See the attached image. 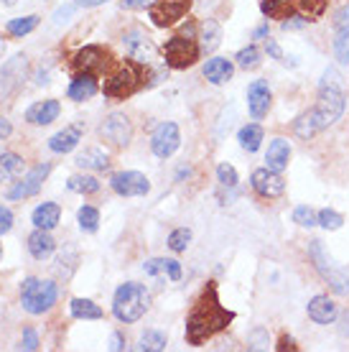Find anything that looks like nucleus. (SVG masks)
Wrapping results in <instances>:
<instances>
[{"label":"nucleus","mask_w":349,"mask_h":352,"mask_svg":"<svg viewBox=\"0 0 349 352\" xmlns=\"http://www.w3.org/2000/svg\"><path fill=\"white\" fill-rule=\"evenodd\" d=\"M344 105H347V95H344V82H341L339 72L326 69L322 77V85H319L316 107L311 110L319 133L326 131L329 125H334L339 120L341 113H344Z\"/></svg>","instance_id":"2"},{"label":"nucleus","mask_w":349,"mask_h":352,"mask_svg":"<svg viewBox=\"0 0 349 352\" xmlns=\"http://www.w3.org/2000/svg\"><path fill=\"white\" fill-rule=\"evenodd\" d=\"M271 87H268V82L262 80H255L250 87H247V107H250V115H253L255 120H260L268 115L271 110Z\"/></svg>","instance_id":"19"},{"label":"nucleus","mask_w":349,"mask_h":352,"mask_svg":"<svg viewBox=\"0 0 349 352\" xmlns=\"http://www.w3.org/2000/svg\"><path fill=\"white\" fill-rule=\"evenodd\" d=\"M179 146H181V133H179L176 123H161L150 135V151L156 153L158 159L174 156Z\"/></svg>","instance_id":"14"},{"label":"nucleus","mask_w":349,"mask_h":352,"mask_svg":"<svg viewBox=\"0 0 349 352\" xmlns=\"http://www.w3.org/2000/svg\"><path fill=\"white\" fill-rule=\"evenodd\" d=\"M150 307V296L146 286H140L135 281H125L120 289L115 291V299H113V314L117 322L122 324H133L138 322Z\"/></svg>","instance_id":"3"},{"label":"nucleus","mask_w":349,"mask_h":352,"mask_svg":"<svg viewBox=\"0 0 349 352\" xmlns=\"http://www.w3.org/2000/svg\"><path fill=\"white\" fill-rule=\"evenodd\" d=\"M3 54H5V41L0 38V56H3Z\"/></svg>","instance_id":"59"},{"label":"nucleus","mask_w":349,"mask_h":352,"mask_svg":"<svg viewBox=\"0 0 349 352\" xmlns=\"http://www.w3.org/2000/svg\"><path fill=\"white\" fill-rule=\"evenodd\" d=\"M143 67H146V64L133 62V59L131 62L120 64V67L105 80V87H102L105 97H110V100H125V97L135 95L143 85H148V82H146V69H143Z\"/></svg>","instance_id":"4"},{"label":"nucleus","mask_w":349,"mask_h":352,"mask_svg":"<svg viewBox=\"0 0 349 352\" xmlns=\"http://www.w3.org/2000/svg\"><path fill=\"white\" fill-rule=\"evenodd\" d=\"M308 317L314 319L316 324H332L337 319V304L329 296H314L308 301Z\"/></svg>","instance_id":"24"},{"label":"nucleus","mask_w":349,"mask_h":352,"mask_svg":"<svg viewBox=\"0 0 349 352\" xmlns=\"http://www.w3.org/2000/svg\"><path fill=\"white\" fill-rule=\"evenodd\" d=\"M183 176H189V168H186V166L179 168V174H176V179H183Z\"/></svg>","instance_id":"57"},{"label":"nucleus","mask_w":349,"mask_h":352,"mask_svg":"<svg viewBox=\"0 0 349 352\" xmlns=\"http://www.w3.org/2000/svg\"><path fill=\"white\" fill-rule=\"evenodd\" d=\"M110 52L107 49H102V46L97 44H89L85 46V49H79L77 54H74V59H71V69L77 72V74H102V72H107V67H110Z\"/></svg>","instance_id":"10"},{"label":"nucleus","mask_w":349,"mask_h":352,"mask_svg":"<svg viewBox=\"0 0 349 352\" xmlns=\"http://www.w3.org/2000/svg\"><path fill=\"white\" fill-rule=\"evenodd\" d=\"M110 350H113V352L125 350V337H122L120 332H115V335H113V340H110Z\"/></svg>","instance_id":"50"},{"label":"nucleus","mask_w":349,"mask_h":352,"mask_svg":"<svg viewBox=\"0 0 349 352\" xmlns=\"http://www.w3.org/2000/svg\"><path fill=\"white\" fill-rule=\"evenodd\" d=\"M237 141H240V146H243V151H247V153H255V151L260 148L262 143V128L260 125H245V128H240V133H237Z\"/></svg>","instance_id":"31"},{"label":"nucleus","mask_w":349,"mask_h":352,"mask_svg":"<svg viewBox=\"0 0 349 352\" xmlns=\"http://www.w3.org/2000/svg\"><path fill=\"white\" fill-rule=\"evenodd\" d=\"M293 222L301 225V228H314V225H319L316 212L311 210V207H296V210H293Z\"/></svg>","instance_id":"41"},{"label":"nucleus","mask_w":349,"mask_h":352,"mask_svg":"<svg viewBox=\"0 0 349 352\" xmlns=\"http://www.w3.org/2000/svg\"><path fill=\"white\" fill-rule=\"evenodd\" d=\"M166 276L171 281H179L181 278V263L174 261V258H166Z\"/></svg>","instance_id":"47"},{"label":"nucleus","mask_w":349,"mask_h":352,"mask_svg":"<svg viewBox=\"0 0 349 352\" xmlns=\"http://www.w3.org/2000/svg\"><path fill=\"white\" fill-rule=\"evenodd\" d=\"M79 8H97V6H102L107 0H74Z\"/></svg>","instance_id":"54"},{"label":"nucleus","mask_w":349,"mask_h":352,"mask_svg":"<svg viewBox=\"0 0 349 352\" xmlns=\"http://www.w3.org/2000/svg\"><path fill=\"white\" fill-rule=\"evenodd\" d=\"M0 256H3V245H0Z\"/></svg>","instance_id":"60"},{"label":"nucleus","mask_w":349,"mask_h":352,"mask_svg":"<svg viewBox=\"0 0 349 352\" xmlns=\"http://www.w3.org/2000/svg\"><path fill=\"white\" fill-rule=\"evenodd\" d=\"M199 56L201 46L194 38V28L174 36V38H168L166 46H164V59H166L171 69H189V67L199 62Z\"/></svg>","instance_id":"7"},{"label":"nucleus","mask_w":349,"mask_h":352,"mask_svg":"<svg viewBox=\"0 0 349 352\" xmlns=\"http://www.w3.org/2000/svg\"><path fill=\"white\" fill-rule=\"evenodd\" d=\"M158 0H122V8L128 10H140V8H150V6H156Z\"/></svg>","instance_id":"48"},{"label":"nucleus","mask_w":349,"mask_h":352,"mask_svg":"<svg viewBox=\"0 0 349 352\" xmlns=\"http://www.w3.org/2000/svg\"><path fill=\"white\" fill-rule=\"evenodd\" d=\"M268 347V332L265 329H255L250 335V350H265Z\"/></svg>","instance_id":"45"},{"label":"nucleus","mask_w":349,"mask_h":352,"mask_svg":"<svg viewBox=\"0 0 349 352\" xmlns=\"http://www.w3.org/2000/svg\"><path fill=\"white\" fill-rule=\"evenodd\" d=\"M38 21H41L38 16L13 18V21L8 23V34H10V36H16V38H23V36H28L31 31H36V26H38Z\"/></svg>","instance_id":"34"},{"label":"nucleus","mask_w":349,"mask_h":352,"mask_svg":"<svg viewBox=\"0 0 349 352\" xmlns=\"http://www.w3.org/2000/svg\"><path fill=\"white\" fill-rule=\"evenodd\" d=\"M23 176V159L13 153V151H5L0 153V182L3 184H13Z\"/></svg>","instance_id":"27"},{"label":"nucleus","mask_w":349,"mask_h":352,"mask_svg":"<svg viewBox=\"0 0 349 352\" xmlns=\"http://www.w3.org/2000/svg\"><path fill=\"white\" fill-rule=\"evenodd\" d=\"M10 133H13V125H10L8 118H0V141H5Z\"/></svg>","instance_id":"51"},{"label":"nucleus","mask_w":349,"mask_h":352,"mask_svg":"<svg viewBox=\"0 0 349 352\" xmlns=\"http://www.w3.org/2000/svg\"><path fill=\"white\" fill-rule=\"evenodd\" d=\"M286 350L296 352L298 347H296V344H293V340H291V337H280V342H278V352H286Z\"/></svg>","instance_id":"52"},{"label":"nucleus","mask_w":349,"mask_h":352,"mask_svg":"<svg viewBox=\"0 0 349 352\" xmlns=\"http://www.w3.org/2000/svg\"><path fill=\"white\" fill-rule=\"evenodd\" d=\"M232 74H235V64L225 59V56H214V59L204 64V77L212 85H225V82L232 80Z\"/></svg>","instance_id":"23"},{"label":"nucleus","mask_w":349,"mask_h":352,"mask_svg":"<svg viewBox=\"0 0 349 352\" xmlns=\"http://www.w3.org/2000/svg\"><path fill=\"white\" fill-rule=\"evenodd\" d=\"M82 171H105L110 166V156H107L102 148H85L79 153L77 159H74Z\"/></svg>","instance_id":"28"},{"label":"nucleus","mask_w":349,"mask_h":352,"mask_svg":"<svg viewBox=\"0 0 349 352\" xmlns=\"http://www.w3.org/2000/svg\"><path fill=\"white\" fill-rule=\"evenodd\" d=\"M74 13V6H64L54 13V23H64V21H69V16Z\"/></svg>","instance_id":"49"},{"label":"nucleus","mask_w":349,"mask_h":352,"mask_svg":"<svg viewBox=\"0 0 349 352\" xmlns=\"http://www.w3.org/2000/svg\"><path fill=\"white\" fill-rule=\"evenodd\" d=\"M334 56L339 64H349V6L334 16Z\"/></svg>","instance_id":"18"},{"label":"nucleus","mask_w":349,"mask_h":352,"mask_svg":"<svg viewBox=\"0 0 349 352\" xmlns=\"http://www.w3.org/2000/svg\"><path fill=\"white\" fill-rule=\"evenodd\" d=\"M339 335H341V337H349V311H344V314H341Z\"/></svg>","instance_id":"55"},{"label":"nucleus","mask_w":349,"mask_h":352,"mask_svg":"<svg viewBox=\"0 0 349 352\" xmlns=\"http://www.w3.org/2000/svg\"><path fill=\"white\" fill-rule=\"evenodd\" d=\"M61 113L59 100H41L26 110V120L31 125H52Z\"/></svg>","instance_id":"21"},{"label":"nucleus","mask_w":349,"mask_h":352,"mask_svg":"<svg viewBox=\"0 0 349 352\" xmlns=\"http://www.w3.org/2000/svg\"><path fill=\"white\" fill-rule=\"evenodd\" d=\"M237 67H243V69H255L258 64H260V49L255 44L245 46V49H240L237 52Z\"/></svg>","instance_id":"38"},{"label":"nucleus","mask_w":349,"mask_h":352,"mask_svg":"<svg viewBox=\"0 0 349 352\" xmlns=\"http://www.w3.org/2000/svg\"><path fill=\"white\" fill-rule=\"evenodd\" d=\"M110 186L120 197H146L150 192L148 176L140 174V171H120L110 179Z\"/></svg>","instance_id":"15"},{"label":"nucleus","mask_w":349,"mask_h":352,"mask_svg":"<svg viewBox=\"0 0 349 352\" xmlns=\"http://www.w3.org/2000/svg\"><path fill=\"white\" fill-rule=\"evenodd\" d=\"M69 100H74V102H85V100H89V97L97 95V77L95 74H77L74 80H71L69 85Z\"/></svg>","instance_id":"25"},{"label":"nucleus","mask_w":349,"mask_h":352,"mask_svg":"<svg viewBox=\"0 0 349 352\" xmlns=\"http://www.w3.org/2000/svg\"><path fill=\"white\" fill-rule=\"evenodd\" d=\"M28 74V56L26 54H16L13 59L3 64L0 69V102H5L10 95H16L21 85L26 82Z\"/></svg>","instance_id":"9"},{"label":"nucleus","mask_w":349,"mask_h":352,"mask_svg":"<svg viewBox=\"0 0 349 352\" xmlns=\"http://www.w3.org/2000/svg\"><path fill=\"white\" fill-rule=\"evenodd\" d=\"M0 3H3V6H16L18 0H0Z\"/></svg>","instance_id":"58"},{"label":"nucleus","mask_w":349,"mask_h":352,"mask_svg":"<svg viewBox=\"0 0 349 352\" xmlns=\"http://www.w3.org/2000/svg\"><path fill=\"white\" fill-rule=\"evenodd\" d=\"M217 179H219V184L222 186H232L237 184V171H235V166L232 164H219L217 166Z\"/></svg>","instance_id":"42"},{"label":"nucleus","mask_w":349,"mask_h":352,"mask_svg":"<svg viewBox=\"0 0 349 352\" xmlns=\"http://www.w3.org/2000/svg\"><path fill=\"white\" fill-rule=\"evenodd\" d=\"M316 220H319V225H322L324 230H339L341 225H344V217L334 210H322L316 214Z\"/></svg>","instance_id":"40"},{"label":"nucleus","mask_w":349,"mask_h":352,"mask_svg":"<svg viewBox=\"0 0 349 352\" xmlns=\"http://www.w3.org/2000/svg\"><path fill=\"white\" fill-rule=\"evenodd\" d=\"M77 222L85 232H97V228H100V212H97L95 207L85 204V207H79V212H77Z\"/></svg>","instance_id":"36"},{"label":"nucleus","mask_w":349,"mask_h":352,"mask_svg":"<svg viewBox=\"0 0 349 352\" xmlns=\"http://www.w3.org/2000/svg\"><path fill=\"white\" fill-rule=\"evenodd\" d=\"M59 289L54 281H41V278H26L21 286V307L26 309L28 314H44L56 304Z\"/></svg>","instance_id":"8"},{"label":"nucleus","mask_w":349,"mask_h":352,"mask_svg":"<svg viewBox=\"0 0 349 352\" xmlns=\"http://www.w3.org/2000/svg\"><path fill=\"white\" fill-rule=\"evenodd\" d=\"M13 212L8 210V207H3L0 204V235H5V232H10V228H13Z\"/></svg>","instance_id":"46"},{"label":"nucleus","mask_w":349,"mask_h":352,"mask_svg":"<svg viewBox=\"0 0 349 352\" xmlns=\"http://www.w3.org/2000/svg\"><path fill=\"white\" fill-rule=\"evenodd\" d=\"M293 133H296L298 138H304V141H311L316 133H319V128H316V123H314V115H311V110H308V113H304L296 120V123H293Z\"/></svg>","instance_id":"37"},{"label":"nucleus","mask_w":349,"mask_h":352,"mask_svg":"<svg viewBox=\"0 0 349 352\" xmlns=\"http://www.w3.org/2000/svg\"><path fill=\"white\" fill-rule=\"evenodd\" d=\"M166 335L164 332H156V329H148L143 332L138 340V350L140 352H158V350H166Z\"/></svg>","instance_id":"33"},{"label":"nucleus","mask_w":349,"mask_h":352,"mask_svg":"<svg viewBox=\"0 0 349 352\" xmlns=\"http://www.w3.org/2000/svg\"><path fill=\"white\" fill-rule=\"evenodd\" d=\"M260 10L268 18L304 16V21H319L326 10V0H262Z\"/></svg>","instance_id":"5"},{"label":"nucleus","mask_w":349,"mask_h":352,"mask_svg":"<svg viewBox=\"0 0 349 352\" xmlns=\"http://www.w3.org/2000/svg\"><path fill=\"white\" fill-rule=\"evenodd\" d=\"M265 52L271 54L273 59H283V52H280V46L275 44V41H268V46H265Z\"/></svg>","instance_id":"53"},{"label":"nucleus","mask_w":349,"mask_h":352,"mask_svg":"<svg viewBox=\"0 0 349 352\" xmlns=\"http://www.w3.org/2000/svg\"><path fill=\"white\" fill-rule=\"evenodd\" d=\"M49 171H52V164H38V166H34L16 186H13V189H10L8 199H26V197H36V194L41 192V186H44Z\"/></svg>","instance_id":"17"},{"label":"nucleus","mask_w":349,"mask_h":352,"mask_svg":"<svg viewBox=\"0 0 349 352\" xmlns=\"http://www.w3.org/2000/svg\"><path fill=\"white\" fill-rule=\"evenodd\" d=\"M265 36H268V23H265V26H260V28H255L253 38H265Z\"/></svg>","instance_id":"56"},{"label":"nucleus","mask_w":349,"mask_h":352,"mask_svg":"<svg viewBox=\"0 0 349 352\" xmlns=\"http://www.w3.org/2000/svg\"><path fill=\"white\" fill-rule=\"evenodd\" d=\"M289 159H291L289 141H286V138H275V141H271L268 153H265L268 168H273V171H283V168L289 166Z\"/></svg>","instance_id":"29"},{"label":"nucleus","mask_w":349,"mask_h":352,"mask_svg":"<svg viewBox=\"0 0 349 352\" xmlns=\"http://www.w3.org/2000/svg\"><path fill=\"white\" fill-rule=\"evenodd\" d=\"M308 253H311L314 268L319 271V276H322L324 281L332 286L334 294H339V296H349V268H341V265H337L332 258L326 256L322 240H311Z\"/></svg>","instance_id":"6"},{"label":"nucleus","mask_w":349,"mask_h":352,"mask_svg":"<svg viewBox=\"0 0 349 352\" xmlns=\"http://www.w3.org/2000/svg\"><path fill=\"white\" fill-rule=\"evenodd\" d=\"M192 243V230L189 228H176L171 235H168V248L174 250V253H183L186 248Z\"/></svg>","instance_id":"39"},{"label":"nucleus","mask_w":349,"mask_h":352,"mask_svg":"<svg viewBox=\"0 0 349 352\" xmlns=\"http://www.w3.org/2000/svg\"><path fill=\"white\" fill-rule=\"evenodd\" d=\"M56 250V240L52 238L49 230L36 228L31 235H28V253L36 258V261H46Z\"/></svg>","instance_id":"22"},{"label":"nucleus","mask_w":349,"mask_h":352,"mask_svg":"<svg viewBox=\"0 0 349 352\" xmlns=\"http://www.w3.org/2000/svg\"><path fill=\"white\" fill-rule=\"evenodd\" d=\"M100 135L115 148H125L133 141V123L125 113H110L100 125Z\"/></svg>","instance_id":"11"},{"label":"nucleus","mask_w":349,"mask_h":352,"mask_svg":"<svg viewBox=\"0 0 349 352\" xmlns=\"http://www.w3.org/2000/svg\"><path fill=\"white\" fill-rule=\"evenodd\" d=\"M67 186H69L71 192H79V194H95V192H100V182H97L95 176H89V174L71 176L69 182H67Z\"/></svg>","instance_id":"35"},{"label":"nucleus","mask_w":349,"mask_h":352,"mask_svg":"<svg viewBox=\"0 0 349 352\" xmlns=\"http://www.w3.org/2000/svg\"><path fill=\"white\" fill-rule=\"evenodd\" d=\"M82 133H85V123L67 125L64 131L54 133L52 138H49V148H52L54 153H69V151H74L79 146Z\"/></svg>","instance_id":"20"},{"label":"nucleus","mask_w":349,"mask_h":352,"mask_svg":"<svg viewBox=\"0 0 349 352\" xmlns=\"http://www.w3.org/2000/svg\"><path fill=\"white\" fill-rule=\"evenodd\" d=\"M201 52L204 54H212L214 49H217L219 44H222V28H219L217 21H212V18H207L204 23H201Z\"/></svg>","instance_id":"30"},{"label":"nucleus","mask_w":349,"mask_h":352,"mask_svg":"<svg viewBox=\"0 0 349 352\" xmlns=\"http://www.w3.org/2000/svg\"><path fill=\"white\" fill-rule=\"evenodd\" d=\"M122 44H125V54L131 56L133 62L148 64L153 56H156V44L146 31L140 28H133L128 34L122 36Z\"/></svg>","instance_id":"13"},{"label":"nucleus","mask_w":349,"mask_h":352,"mask_svg":"<svg viewBox=\"0 0 349 352\" xmlns=\"http://www.w3.org/2000/svg\"><path fill=\"white\" fill-rule=\"evenodd\" d=\"M69 309L74 319H102V309L92 299H71Z\"/></svg>","instance_id":"32"},{"label":"nucleus","mask_w":349,"mask_h":352,"mask_svg":"<svg viewBox=\"0 0 349 352\" xmlns=\"http://www.w3.org/2000/svg\"><path fill=\"white\" fill-rule=\"evenodd\" d=\"M192 10V0H158L156 6H150V21L156 23L158 28H168L179 23L186 13Z\"/></svg>","instance_id":"12"},{"label":"nucleus","mask_w":349,"mask_h":352,"mask_svg":"<svg viewBox=\"0 0 349 352\" xmlns=\"http://www.w3.org/2000/svg\"><path fill=\"white\" fill-rule=\"evenodd\" d=\"M18 347H21V350H28V352L38 350V335H36L31 327H28V329H23V340H21V344H18Z\"/></svg>","instance_id":"44"},{"label":"nucleus","mask_w":349,"mask_h":352,"mask_svg":"<svg viewBox=\"0 0 349 352\" xmlns=\"http://www.w3.org/2000/svg\"><path fill=\"white\" fill-rule=\"evenodd\" d=\"M235 322V311L222 307L217 294V283L210 281L199 294V299L186 317V342L199 347L201 342L212 340L222 329H227Z\"/></svg>","instance_id":"1"},{"label":"nucleus","mask_w":349,"mask_h":352,"mask_svg":"<svg viewBox=\"0 0 349 352\" xmlns=\"http://www.w3.org/2000/svg\"><path fill=\"white\" fill-rule=\"evenodd\" d=\"M146 276H158V273H166V258H150L143 263Z\"/></svg>","instance_id":"43"},{"label":"nucleus","mask_w":349,"mask_h":352,"mask_svg":"<svg viewBox=\"0 0 349 352\" xmlns=\"http://www.w3.org/2000/svg\"><path fill=\"white\" fill-rule=\"evenodd\" d=\"M61 220V207L56 202H44L38 204L31 214V222H34V228H41V230H54L59 225Z\"/></svg>","instance_id":"26"},{"label":"nucleus","mask_w":349,"mask_h":352,"mask_svg":"<svg viewBox=\"0 0 349 352\" xmlns=\"http://www.w3.org/2000/svg\"><path fill=\"white\" fill-rule=\"evenodd\" d=\"M250 184L258 194H260L262 199H275L280 194L286 192V182H283V176L280 171H273V168H255L253 176H250Z\"/></svg>","instance_id":"16"}]
</instances>
